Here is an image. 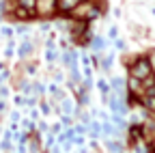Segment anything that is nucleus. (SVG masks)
I'll return each instance as SVG.
<instances>
[{
	"mask_svg": "<svg viewBox=\"0 0 155 153\" xmlns=\"http://www.w3.org/2000/svg\"><path fill=\"white\" fill-rule=\"evenodd\" d=\"M101 7H104V5H99V0H97V2H91V0H82V2L71 11V15L75 17V20L84 22V20H91V17H95L97 13H99Z\"/></svg>",
	"mask_w": 155,
	"mask_h": 153,
	"instance_id": "f257e3e1",
	"label": "nucleus"
},
{
	"mask_svg": "<svg viewBox=\"0 0 155 153\" xmlns=\"http://www.w3.org/2000/svg\"><path fill=\"white\" fill-rule=\"evenodd\" d=\"M129 71H131V78H136V80H147L153 75V67H151L149 58H136V63L131 65Z\"/></svg>",
	"mask_w": 155,
	"mask_h": 153,
	"instance_id": "f03ea898",
	"label": "nucleus"
},
{
	"mask_svg": "<svg viewBox=\"0 0 155 153\" xmlns=\"http://www.w3.org/2000/svg\"><path fill=\"white\" fill-rule=\"evenodd\" d=\"M56 9H58V7H56V0H35V7H32V11H35L37 15H41V17L52 15Z\"/></svg>",
	"mask_w": 155,
	"mask_h": 153,
	"instance_id": "7ed1b4c3",
	"label": "nucleus"
},
{
	"mask_svg": "<svg viewBox=\"0 0 155 153\" xmlns=\"http://www.w3.org/2000/svg\"><path fill=\"white\" fill-rule=\"evenodd\" d=\"M80 2H82V0H56V7L61 11H65V13H71Z\"/></svg>",
	"mask_w": 155,
	"mask_h": 153,
	"instance_id": "20e7f679",
	"label": "nucleus"
},
{
	"mask_svg": "<svg viewBox=\"0 0 155 153\" xmlns=\"http://www.w3.org/2000/svg\"><path fill=\"white\" fill-rule=\"evenodd\" d=\"M149 63H151V67H153V73H155V52H151V54H149Z\"/></svg>",
	"mask_w": 155,
	"mask_h": 153,
	"instance_id": "39448f33",
	"label": "nucleus"
},
{
	"mask_svg": "<svg viewBox=\"0 0 155 153\" xmlns=\"http://www.w3.org/2000/svg\"><path fill=\"white\" fill-rule=\"evenodd\" d=\"M153 147H155V138H153Z\"/></svg>",
	"mask_w": 155,
	"mask_h": 153,
	"instance_id": "423d86ee",
	"label": "nucleus"
}]
</instances>
